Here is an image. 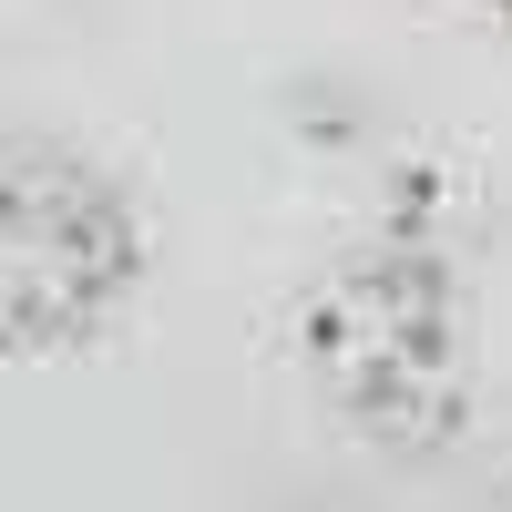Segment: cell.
<instances>
[{
	"instance_id": "cell-1",
	"label": "cell",
	"mask_w": 512,
	"mask_h": 512,
	"mask_svg": "<svg viewBox=\"0 0 512 512\" xmlns=\"http://www.w3.org/2000/svg\"><path fill=\"white\" fill-rule=\"evenodd\" d=\"M287 349L308 390L379 451H441L472 400V287L461 226L431 175H400L297 287Z\"/></svg>"
},
{
	"instance_id": "cell-2",
	"label": "cell",
	"mask_w": 512,
	"mask_h": 512,
	"mask_svg": "<svg viewBox=\"0 0 512 512\" xmlns=\"http://www.w3.org/2000/svg\"><path fill=\"white\" fill-rule=\"evenodd\" d=\"M154 236L144 205L113 164L72 144H11V185H0V318H11V359H62L144 297Z\"/></svg>"
},
{
	"instance_id": "cell-3",
	"label": "cell",
	"mask_w": 512,
	"mask_h": 512,
	"mask_svg": "<svg viewBox=\"0 0 512 512\" xmlns=\"http://www.w3.org/2000/svg\"><path fill=\"white\" fill-rule=\"evenodd\" d=\"M461 11H482V21H512V0H461Z\"/></svg>"
}]
</instances>
